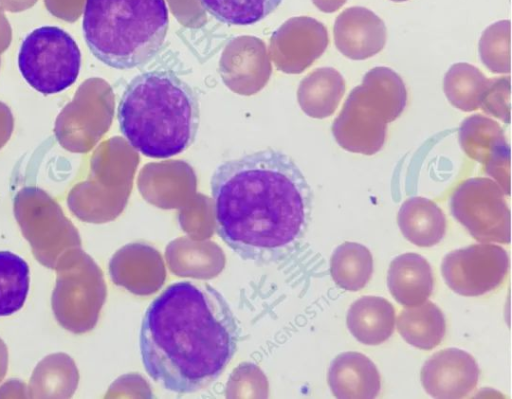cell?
Segmentation results:
<instances>
[{"label":"cell","instance_id":"1","mask_svg":"<svg viewBox=\"0 0 512 399\" xmlns=\"http://www.w3.org/2000/svg\"><path fill=\"white\" fill-rule=\"evenodd\" d=\"M210 186L217 234L241 259L270 265L301 244L313 195L285 153L269 148L224 161Z\"/></svg>","mask_w":512,"mask_h":399},{"label":"cell","instance_id":"2","mask_svg":"<svg viewBox=\"0 0 512 399\" xmlns=\"http://www.w3.org/2000/svg\"><path fill=\"white\" fill-rule=\"evenodd\" d=\"M241 328L225 297L208 283L167 286L144 314L139 348L150 378L176 394L217 380L238 349Z\"/></svg>","mask_w":512,"mask_h":399},{"label":"cell","instance_id":"3","mask_svg":"<svg viewBox=\"0 0 512 399\" xmlns=\"http://www.w3.org/2000/svg\"><path fill=\"white\" fill-rule=\"evenodd\" d=\"M122 135L142 155L167 159L194 142L200 122L193 88L171 70H151L126 86L117 109Z\"/></svg>","mask_w":512,"mask_h":399},{"label":"cell","instance_id":"4","mask_svg":"<svg viewBox=\"0 0 512 399\" xmlns=\"http://www.w3.org/2000/svg\"><path fill=\"white\" fill-rule=\"evenodd\" d=\"M169 26L165 0H86L82 30L85 42L103 64L132 69L161 50Z\"/></svg>","mask_w":512,"mask_h":399},{"label":"cell","instance_id":"5","mask_svg":"<svg viewBox=\"0 0 512 399\" xmlns=\"http://www.w3.org/2000/svg\"><path fill=\"white\" fill-rule=\"evenodd\" d=\"M18 68L36 91L52 95L69 88L81 68V52L72 36L57 26H42L22 41Z\"/></svg>","mask_w":512,"mask_h":399},{"label":"cell","instance_id":"6","mask_svg":"<svg viewBox=\"0 0 512 399\" xmlns=\"http://www.w3.org/2000/svg\"><path fill=\"white\" fill-rule=\"evenodd\" d=\"M51 306L57 322L79 334L93 328L103 299V283L97 266L79 248L57 263Z\"/></svg>","mask_w":512,"mask_h":399},{"label":"cell","instance_id":"7","mask_svg":"<svg viewBox=\"0 0 512 399\" xmlns=\"http://www.w3.org/2000/svg\"><path fill=\"white\" fill-rule=\"evenodd\" d=\"M14 214L34 257L47 268L55 269L66 253L81 246L77 229L61 208L39 190L20 193Z\"/></svg>","mask_w":512,"mask_h":399},{"label":"cell","instance_id":"8","mask_svg":"<svg viewBox=\"0 0 512 399\" xmlns=\"http://www.w3.org/2000/svg\"><path fill=\"white\" fill-rule=\"evenodd\" d=\"M453 217L483 243H510V209L505 193L492 179L463 181L450 199Z\"/></svg>","mask_w":512,"mask_h":399},{"label":"cell","instance_id":"9","mask_svg":"<svg viewBox=\"0 0 512 399\" xmlns=\"http://www.w3.org/2000/svg\"><path fill=\"white\" fill-rule=\"evenodd\" d=\"M509 263V255L504 248L480 242L446 254L441 272L453 292L475 297L499 287L508 274Z\"/></svg>","mask_w":512,"mask_h":399},{"label":"cell","instance_id":"10","mask_svg":"<svg viewBox=\"0 0 512 399\" xmlns=\"http://www.w3.org/2000/svg\"><path fill=\"white\" fill-rule=\"evenodd\" d=\"M390 122L385 106L360 84L349 93L331 131L344 150L374 155L385 143Z\"/></svg>","mask_w":512,"mask_h":399},{"label":"cell","instance_id":"11","mask_svg":"<svg viewBox=\"0 0 512 399\" xmlns=\"http://www.w3.org/2000/svg\"><path fill=\"white\" fill-rule=\"evenodd\" d=\"M458 139L463 152L481 163L487 175L510 194V146L502 127L492 118L474 114L464 119Z\"/></svg>","mask_w":512,"mask_h":399},{"label":"cell","instance_id":"12","mask_svg":"<svg viewBox=\"0 0 512 399\" xmlns=\"http://www.w3.org/2000/svg\"><path fill=\"white\" fill-rule=\"evenodd\" d=\"M479 379L475 358L459 348H446L433 354L422 366L420 380L433 398L459 399L469 395Z\"/></svg>","mask_w":512,"mask_h":399},{"label":"cell","instance_id":"13","mask_svg":"<svg viewBox=\"0 0 512 399\" xmlns=\"http://www.w3.org/2000/svg\"><path fill=\"white\" fill-rule=\"evenodd\" d=\"M333 36L336 48L352 60H365L385 46L387 31L384 21L368 8H346L335 19Z\"/></svg>","mask_w":512,"mask_h":399},{"label":"cell","instance_id":"14","mask_svg":"<svg viewBox=\"0 0 512 399\" xmlns=\"http://www.w3.org/2000/svg\"><path fill=\"white\" fill-rule=\"evenodd\" d=\"M332 394L340 399H372L381 389L376 365L362 353L348 351L337 355L328 371Z\"/></svg>","mask_w":512,"mask_h":399},{"label":"cell","instance_id":"15","mask_svg":"<svg viewBox=\"0 0 512 399\" xmlns=\"http://www.w3.org/2000/svg\"><path fill=\"white\" fill-rule=\"evenodd\" d=\"M387 286L397 303L417 306L432 294L434 279L429 262L417 253H404L392 260Z\"/></svg>","mask_w":512,"mask_h":399},{"label":"cell","instance_id":"16","mask_svg":"<svg viewBox=\"0 0 512 399\" xmlns=\"http://www.w3.org/2000/svg\"><path fill=\"white\" fill-rule=\"evenodd\" d=\"M346 324L349 332L360 343L379 345L393 334L395 309L385 298L363 296L350 306Z\"/></svg>","mask_w":512,"mask_h":399},{"label":"cell","instance_id":"17","mask_svg":"<svg viewBox=\"0 0 512 399\" xmlns=\"http://www.w3.org/2000/svg\"><path fill=\"white\" fill-rule=\"evenodd\" d=\"M403 236L419 247L438 244L446 231V217L432 200L416 196L403 202L397 214Z\"/></svg>","mask_w":512,"mask_h":399},{"label":"cell","instance_id":"18","mask_svg":"<svg viewBox=\"0 0 512 399\" xmlns=\"http://www.w3.org/2000/svg\"><path fill=\"white\" fill-rule=\"evenodd\" d=\"M78 370L65 353L44 357L35 367L28 385L30 398H70L78 384Z\"/></svg>","mask_w":512,"mask_h":399},{"label":"cell","instance_id":"19","mask_svg":"<svg viewBox=\"0 0 512 399\" xmlns=\"http://www.w3.org/2000/svg\"><path fill=\"white\" fill-rule=\"evenodd\" d=\"M396 328L411 346L421 350L437 347L446 333V321L440 308L426 300L417 306L405 307L399 313Z\"/></svg>","mask_w":512,"mask_h":399},{"label":"cell","instance_id":"20","mask_svg":"<svg viewBox=\"0 0 512 399\" xmlns=\"http://www.w3.org/2000/svg\"><path fill=\"white\" fill-rule=\"evenodd\" d=\"M344 92V78L336 69L318 68L303 81L300 102L309 116L323 119L335 112Z\"/></svg>","mask_w":512,"mask_h":399},{"label":"cell","instance_id":"21","mask_svg":"<svg viewBox=\"0 0 512 399\" xmlns=\"http://www.w3.org/2000/svg\"><path fill=\"white\" fill-rule=\"evenodd\" d=\"M373 273L370 250L356 242H344L332 253L330 274L340 288L358 291L365 287Z\"/></svg>","mask_w":512,"mask_h":399},{"label":"cell","instance_id":"22","mask_svg":"<svg viewBox=\"0 0 512 399\" xmlns=\"http://www.w3.org/2000/svg\"><path fill=\"white\" fill-rule=\"evenodd\" d=\"M488 78L475 66L459 62L444 75L443 91L452 106L471 112L480 108Z\"/></svg>","mask_w":512,"mask_h":399},{"label":"cell","instance_id":"23","mask_svg":"<svg viewBox=\"0 0 512 399\" xmlns=\"http://www.w3.org/2000/svg\"><path fill=\"white\" fill-rule=\"evenodd\" d=\"M29 267L18 255L0 251V316L22 308L29 291Z\"/></svg>","mask_w":512,"mask_h":399},{"label":"cell","instance_id":"24","mask_svg":"<svg viewBox=\"0 0 512 399\" xmlns=\"http://www.w3.org/2000/svg\"><path fill=\"white\" fill-rule=\"evenodd\" d=\"M217 21L245 26L255 24L271 14L282 0H199Z\"/></svg>","mask_w":512,"mask_h":399},{"label":"cell","instance_id":"25","mask_svg":"<svg viewBox=\"0 0 512 399\" xmlns=\"http://www.w3.org/2000/svg\"><path fill=\"white\" fill-rule=\"evenodd\" d=\"M361 84L384 104L393 121L400 117L407 103V90L394 70L374 67L364 75Z\"/></svg>","mask_w":512,"mask_h":399},{"label":"cell","instance_id":"26","mask_svg":"<svg viewBox=\"0 0 512 399\" xmlns=\"http://www.w3.org/2000/svg\"><path fill=\"white\" fill-rule=\"evenodd\" d=\"M510 29L509 20H500L488 26L480 37L479 56L492 73L510 72Z\"/></svg>","mask_w":512,"mask_h":399},{"label":"cell","instance_id":"27","mask_svg":"<svg viewBox=\"0 0 512 399\" xmlns=\"http://www.w3.org/2000/svg\"><path fill=\"white\" fill-rule=\"evenodd\" d=\"M480 108L501 121L510 123V77L488 79Z\"/></svg>","mask_w":512,"mask_h":399},{"label":"cell","instance_id":"28","mask_svg":"<svg viewBox=\"0 0 512 399\" xmlns=\"http://www.w3.org/2000/svg\"><path fill=\"white\" fill-rule=\"evenodd\" d=\"M315 6L324 13H333L339 10L347 0H312Z\"/></svg>","mask_w":512,"mask_h":399},{"label":"cell","instance_id":"29","mask_svg":"<svg viewBox=\"0 0 512 399\" xmlns=\"http://www.w3.org/2000/svg\"><path fill=\"white\" fill-rule=\"evenodd\" d=\"M8 368V350L4 341L0 338V382L4 379Z\"/></svg>","mask_w":512,"mask_h":399},{"label":"cell","instance_id":"30","mask_svg":"<svg viewBox=\"0 0 512 399\" xmlns=\"http://www.w3.org/2000/svg\"><path fill=\"white\" fill-rule=\"evenodd\" d=\"M393 2H404V1H408V0H391Z\"/></svg>","mask_w":512,"mask_h":399}]
</instances>
